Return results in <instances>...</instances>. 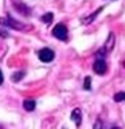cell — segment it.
I'll return each instance as SVG.
<instances>
[{"instance_id":"3","label":"cell","mask_w":125,"mask_h":129,"mask_svg":"<svg viewBox=\"0 0 125 129\" xmlns=\"http://www.w3.org/2000/svg\"><path fill=\"white\" fill-rule=\"evenodd\" d=\"M38 56H39V59L42 60V62L48 63V62H51V60L54 59L55 54H54V51H52L51 48L44 47V48H42V50H40V51L38 52Z\"/></svg>"},{"instance_id":"13","label":"cell","mask_w":125,"mask_h":129,"mask_svg":"<svg viewBox=\"0 0 125 129\" xmlns=\"http://www.w3.org/2000/svg\"><path fill=\"white\" fill-rule=\"evenodd\" d=\"M23 75H24V73H23V71H22V73H15V74L12 75V81H15V82H16V81H20Z\"/></svg>"},{"instance_id":"12","label":"cell","mask_w":125,"mask_h":129,"mask_svg":"<svg viewBox=\"0 0 125 129\" xmlns=\"http://www.w3.org/2000/svg\"><path fill=\"white\" fill-rule=\"evenodd\" d=\"M42 20H43V22L46 23V24H50L51 20H52V14H51V12H47L46 15L42 16Z\"/></svg>"},{"instance_id":"10","label":"cell","mask_w":125,"mask_h":129,"mask_svg":"<svg viewBox=\"0 0 125 129\" xmlns=\"http://www.w3.org/2000/svg\"><path fill=\"white\" fill-rule=\"evenodd\" d=\"M113 100H114L116 102H121V101H125V91L116 93V94H114V97H113Z\"/></svg>"},{"instance_id":"2","label":"cell","mask_w":125,"mask_h":129,"mask_svg":"<svg viewBox=\"0 0 125 129\" xmlns=\"http://www.w3.org/2000/svg\"><path fill=\"white\" fill-rule=\"evenodd\" d=\"M52 35L59 40H66L67 39V28H66V26L62 24V23L56 24V26L52 28Z\"/></svg>"},{"instance_id":"16","label":"cell","mask_w":125,"mask_h":129,"mask_svg":"<svg viewBox=\"0 0 125 129\" xmlns=\"http://www.w3.org/2000/svg\"><path fill=\"white\" fill-rule=\"evenodd\" d=\"M109 129H121V128H118V126H112V128H109Z\"/></svg>"},{"instance_id":"6","label":"cell","mask_w":125,"mask_h":129,"mask_svg":"<svg viewBox=\"0 0 125 129\" xmlns=\"http://www.w3.org/2000/svg\"><path fill=\"white\" fill-rule=\"evenodd\" d=\"M102 10H104V7H100L98 10H96L94 12H93V14L90 15V16H86V18H82V20H81V22H82V24H85V26H86V24H90L93 20L96 19V16L100 14V12H102Z\"/></svg>"},{"instance_id":"17","label":"cell","mask_w":125,"mask_h":129,"mask_svg":"<svg viewBox=\"0 0 125 129\" xmlns=\"http://www.w3.org/2000/svg\"><path fill=\"white\" fill-rule=\"evenodd\" d=\"M124 67H125V60H124Z\"/></svg>"},{"instance_id":"11","label":"cell","mask_w":125,"mask_h":129,"mask_svg":"<svg viewBox=\"0 0 125 129\" xmlns=\"http://www.w3.org/2000/svg\"><path fill=\"white\" fill-rule=\"evenodd\" d=\"M90 86H91V78H90V77H85L83 89H85V90H90Z\"/></svg>"},{"instance_id":"1","label":"cell","mask_w":125,"mask_h":129,"mask_svg":"<svg viewBox=\"0 0 125 129\" xmlns=\"http://www.w3.org/2000/svg\"><path fill=\"white\" fill-rule=\"evenodd\" d=\"M113 46H114V34H113V32H109L108 39H106V42H105V44L102 46V48L96 52L97 58H104V56H106L108 52L112 51Z\"/></svg>"},{"instance_id":"8","label":"cell","mask_w":125,"mask_h":129,"mask_svg":"<svg viewBox=\"0 0 125 129\" xmlns=\"http://www.w3.org/2000/svg\"><path fill=\"white\" fill-rule=\"evenodd\" d=\"M36 106V102L34 100H24V102H23V108L26 109L27 112H32L35 109Z\"/></svg>"},{"instance_id":"15","label":"cell","mask_w":125,"mask_h":129,"mask_svg":"<svg viewBox=\"0 0 125 129\" xmlns=\"http://www.w3.org/2000/svg\"><path fill=\"white\" fill-rule=\"evenodd\" d=\"M3 79H4V78H3V73H2V70H0V85L3 83Z\"/></svg>"},{"instance_id":"7","label":"cell","mask_w":125,"mask_h":129,"mask_svg":"<svg viewBox=\"0 0 125 129\" xmlns=\"http://www.w3.org/2000/svg\"><path fill=\"white\" fill-rule=\"evenodd\" d=\"M0 22H2L3 24H6V26H10L12 28H16V30H22V24H19L16 20L14 19H11V18H8V19H0Z\"/></svg>"},{"instance_id":"5","label":"cell","mask_w":125,"mask_h":129,"mask_svg":"<svg viewBox=\"0 0 125 129\" xmlns=\"http://www.w3.org/2000/svg\"><path fill=\"white\" fill-rule=\"evenodd\" d=\"M71 120L75 122L77 126H79L81 122H82V112H81V109L77 108L71 112Z\"/></svg>"},{"instance_id":"14","label":"cell","mask_w":125,"mask_h":129,"mask_svg":"<svg viewBox=\"0 0 125 129\" xmlns=\"http://www.w3.org/2000/svg\"><path fill=\"white\" fill-rule=\"evenodd\" d=\"M93 129H102V122L100 121V118L94 122V126H93Z\"/></svg>"},{"instance_id":"9","label":"cell","mask_w":125,"mask_h":129,"mask_svg":"<svg viewBox=\"0 0 125 129\" xmlns=\"http://www.w3.org/2000/svg\"><path fill=\"white\" fill-rule=\"evenodd\" d=\"M15 7L18 8V10H20V12H22L23 15H30V8L26 7L24 4H15Z\"/></svg>"},{"instance_id":"4","label":"cell","mask_w":125,"mask_h":129,"mask_svg":"<svg viewBox=\"0 0 125 129\" xmlns=\"http://www.w3.org/2000/svg\"><path fill=\"white\" fill-rule=\"evenodd\" d=\"M93 70H94L96 74L98 75H104L106 73V63H105L104 58H97L94 64H93Z\"/></svg>"}]
</instances>
